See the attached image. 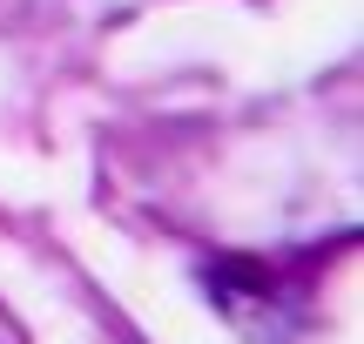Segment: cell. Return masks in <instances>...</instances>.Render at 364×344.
Masks as SVG:
<instances>
[{
    "mask_svg": "<svg viewBox=\"0 0 364 344\" xmlns=\"http://www.w3.org/2000/svg\"><path fill=\"white\" fill-rule=\"evenodd\" d=\"M203 284H209V297L223 304V318H230L243 338H257V344H284L290 331H297V304H290V297L277 291V284L263 277L257 264H209Z\"/></svg>",
    "mask_w": 364,
    "mask_h": 344,
    "instance_id": "6da1fadb",
    "label": "cell"
}]
</instances>
